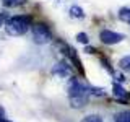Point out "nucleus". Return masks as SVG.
Returning <instances> with one entry per match:
<instances>
[{
	"label": "nucleus",
	"instance_id": "nucleus-1",
	"mask_svg": "<svg viewBox=\"0 0 130 122\" xmlns=\"http://www.w3.org/2000/svg\"><path fill=\"white\" fill-rule=\"evenodd\" d=\"M88 95L89 89L88 86H85L80 80L72 78L70 85H68V98H70V103L73 108H81L88 103Z\"/></svg>",
	"mask_w": 130,
	"mask_h": 122
},
{
	"label": "nucleus",
	"instance_id": "nucleus-2",
	"mask_svg": "<svg viewBox=\"0 0 130 122\" xmlns=\"http://www.w3.org/2000/svg\"><path fill=\"white\" fill-rule=\"evenodd\" d=\"M29 24H31V18L29 16H24V15H18L13 16L7 21L5 29L10 36H21L24 34L28 29H29Z\"/></svg>",
	"mask_w": 130,
	"mask_h": 122
},
{
	"label": "nucleus",
	"instance_id": "nucleus-3",
	"mask_svg": "<svg viewBox=\"0 0 130 122\" xmlns=\"http://www.w3.org/2000/svg\"><path fill=\"white\" fill-rule=\"evenodd\" d=\"M32 39H34V42H38V44H46V42H49V41L52 39V33L46 24L38 23V24L32 26Z\"/></svg>",
	"mask_w": 130,
	"mask_h": 122
},
{
	"label": "nucleus",
	"instance_id": "nucleus-4",
	"mask_svg": "<svg viewBox=\"0 0 130 122\" xmlns=\"http://www.w3.org/2000/svg\"><path fill=\"white\" fill-rule=\"evenodd\" d=\"M125 36L124 34H119V33H114L111 29H103L99 33V39L103 41L104 44H117L124 39Z\"/></svg>",
	"mask_w": 130,
	"mask_h": 122
},
{
	"label": "nucleus",
	"instance_id": "nucleus-5",
	"mask_svg": "<svg viewBox=\"0 0 130 122\" xmlns=\"http://www.w3.org/2000/svg\"><path fill=\"white\" fill-rule=\"evenodd\" d=\"M52 72H54L55 75H59V77H68V73H70V67H68L67 62H57L54 65V68H52Z\"/></svg>",
	"mask_w": 130,
	"mask_h": 122
},
{
	"label": "nucleus",
	"instance_id": "nucleus-6",
	"mask_svg": "<svg viewBox=\"0 0 130 122\" xmlns=\"http://www.w3.org/2000/svg\"><path fill=\"white\" fill-rule=\"evenodd\" d=\"M112 95H114V98H116V99H119V101H127V98H128L127 91H125V89L122 88L119 83H116V85L112 86Z\"/></svg>",
	"mask_w": 130,
	"mask_h": 122
},
{
	"label": "nucleus",
	"instance_id": "nucleus-7",
	"mask_svg": "<svg viewBox=\"0 0 130 122\" xmlns=\"http://www.w3.org/2000/svg\"><path fill=\"white\" fill-rule=\"evenodd\" d=\"M119 18H120V21L127 23L130 26V8H120L119 10Z\"/></svg>",
	"mask_w": 130,
	"mask_h": 122
},
{
	"label": "nucleus",
	"instance_id": "nucleus-8",
	"mask_svg": "<svg viewBox=\"0 0 130 122\" xmlns=\"http://www.w3.org/2000/svg\"><path fill=\"white\" fill-rule=\"evenodd\" d=\"M70 15L73 16V18H83L85 13H83V10H81L80 7H76V5H73L70 8Z\"/></svg>",
	"mask_w": 130,
	"mask_h": 122
},
{
	"label": "nucleus",
	"instance_id": "nucleus-9",
	"mask_svg": "<svg viewBox=\"0 0 130 122\" xmlns=\"http://www.w3.org/2000/svg\"><path fill=\"white\" fill-rule=\"evenodd\" d=\"M119 67L122 68V70H127V72H130V55L124 57V59H120Z\"/></svg>",
	"mask_w": 130,
	"mask_h": 122
},
{
	"label": "nucleus",
	"instance_id": "nucleus-10",
	"mask_svg": "<svg viewBox=\"0 0 130 122\" xmlns=\"http://www.w3.org/2000/svg\"><path fill=\"white\" fill-rule=\"evenodd\" d=\"M116 122H130V112H120L116 116Z\"/></svg>",
	"mask_w": 130,
	"mask_h": 122
},
{
	"label": "nucleus",
	"instance_id": "nucleus-11",
	"mask_svg": "<svg viewBox=\"0 0 130 122\" xmlns=\"http://www.w3.org/2000/svg\"><path fill=\"white\" fill-rule=\"evenodd\" d=\"M5 7H16V5H21L24 3V0H2Z\"/></svg>",
	"mask_w": 130,
	"mask_h": 122
},
{
	"label": "nucleus",
	"instance_id": "nucleus-12",
	"mask_svg": "<svg viewBox=\"0 0 130 122\" xmlns=\"http://www.w3.org/2000/svg\"><path fill=\"white\" fill-rule=\"evenodd\" d=\"M81 122H103V119L99 116H86Z\"/></svg>",
	"mask_w": 130,
	"mask_h": 122
},
{
	"label": "nucleus",
	"instance_id": "nucleus-13",
	"mask_svg": "<svg viewBox=\"0 0 130 122\" xmlns=\"http://www.w3.org/2000/svg\"><path fill=\"white\" fill-rule=\"evenodd\" d=\"M76 41H78V42L86 44V42H88V36L85 34V33H80V34H76Z\"/></svg>",
	"mask_w": 130,
	"mask_h": 122
},
{
	"label": "nucleus",
	"instance_id": "nucleus-14",
	"mask_svg": "<svg viewBox=\"0 0 130 122\" xmlns=\"http://www.w3.org/2000/svg\"><path fill=\"white\" fill-rule=\"evenodd\" d=\"M91 93H94V95H98V96H104L106 95L104 89H101V88H91Z\"/></svg>",
	"mask_w": 130,
	"mask_h": 122
},
{
	"label": "nucleus",
	"instance_id": "nucleus-15",
	"mask_svg": "<svg viewBox=\"0 0 130 122\" xmlns=\"http://www.w3.org/2000/svg\"><path fill=\"white\" fill-rule=\"evenodd\" d=\"M5 23V13H0V26Z\"/></svg>",
	"mask_w": 130,
	"mask_h": 122
},
{
	"label": "nucleus",
	"instance_id": "nucleus-16",
	"mask_svg": "<svg viewBox=\"0 0 130 122\" xmlns=\"http://www.w3.org/2000/svg\"><path fill=\"white\" fill-rule=\"evenodd\" d=\"M86 52H88V54H94L96 49H93V47H86Z\"/></svg>",
	"mask_w": 130,
	"mask_h": 122
},
{
	"label": "nucleus",
	"instance_id": "nucleus-17",
	"mask_svg": "<svg viewBox=\"0 0 130 122\" xmlns=\"http://www.w3.org/2000/svg\"><path fill=\"white\" fill-rule=\"evenodd\" d=\"M0 122H10V120H7V119H5V117H3V114H2V112H0Z\"/></svg>",
	"mask_w": 130,
	"mask_h": 122
}]
</instances>
